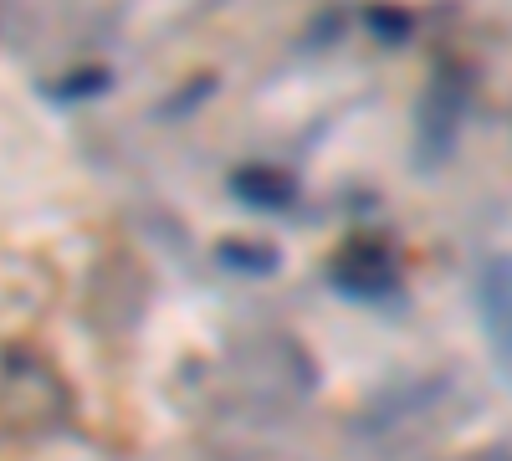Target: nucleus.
I'll list each match as a JSON object with an SVG mask.
<instances>
[{
    "mask_svg": "<svg viewBox=\"0 0 512 461\" xmlns=\"http://www.w3.org/2000/svg\"><path fill=\"white\" fill-rule=\"evenodd\" d=\"M472 88H477L472 67L436 62L431 82H425V93L415 103V164L420 170H436V164L451 159V149L461 139V123H466V108H472Z\"/></svg>",
    "mask_w": 512,
    "mask_h": 461,
    "instance_id": "nucleus-1",
    "label": "nucleus"
},
{
    "mask_svg": "<svg viewBox=\"0 0 512 461\" xmlns=\"http://www.w3.org/2000/svg\"><path fill=\"white\" fill-rule=\"evenodd\" d=\"M328 282L344 292V298H359V303H374L384 292L400 287V257L384 236H349L338 246V257L328 262Z\"/></svg>",
    "mask_w": 512,
    "mask_h": 461,
    "instance_id": "nucleus-2",
    "label": "nucleus"
},
{
    "mask_svg": "<svg viewBox=\"0 0 512 461\" xmlns=\"http://www.w3.org/2000/svg\"><path fill=\"white\" fill-rule=\"evenodd\" d=\"M477 308H482V333L497 354V369L512 380V257L497 251V257L482 262L477 277Z\"/></svg>",
    "mask_w": 512,
    "mask_h": 461,
    "instance_id": "nucleus-3",
    "label": "nucleus"
},
{
    "mask_svg": "<svg viewBox=\"0 0 512 461\" xmlns=\"http://www.w3.org/2000/svg\"><path fill=\"white\" fill-rule=\"evenodd\" d=\"M236 195L251 200V205H267V211H282V205L292 200V175L267 170V164H251V170L236 175Z\"/></svg>",
    "mask_w": 512,
    "mask_h": 461,
    "instance_id": "nucleus-4",
    "label": "nucleus"
},
{
    "mask_svg": "<svg viewBox=\"0 0 512 461\" xmlns=\"http://www.w3.org/2000/svg\"><path fill=\"white\" fill-rule=\"evenodd\" d=\"M369 21H374V31H379L384 41L410 36V16H405V11H369Z\"/></svg>",
    "mask_w": 512,
    "mask_h": 461,
    "instance_id": "nucleus-5",
    "label": "nucleus"
},
{
    "mask_svg": "<svg viewBox=\"0 0 512 461\" xmlns=\"http://www.w3.org/2000/svg\"><path fill=\"white\" fill-rule=\"evenodd\" d=\"M466 461H512V436H502L497 446H487V451H477V456H466Z\"/></svg>",
    "mask_w": 512,
    "mask_h": 461,
    "instance_id": "nucleus-6",
    "label": "nucleus"
}]
</instances>
